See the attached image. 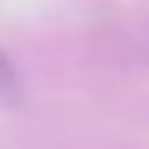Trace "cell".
Instances as JSON below:
<instances>
[{
  "label": "cell",
  "instance_id": "6da1fadb",
  "mask_svg": "<svg viewBox=\"0 0 149 149\" xmlns=\"http://www.w3.org/2000/svg\"><path fill=\"white\" fill-rule=\"evenodd\" d=\"M0 98L3 102H22V76L3 48H0Z\"/></svg>",
  "mask_w": 149,
  "mask_h": 149
}]
</instances>
